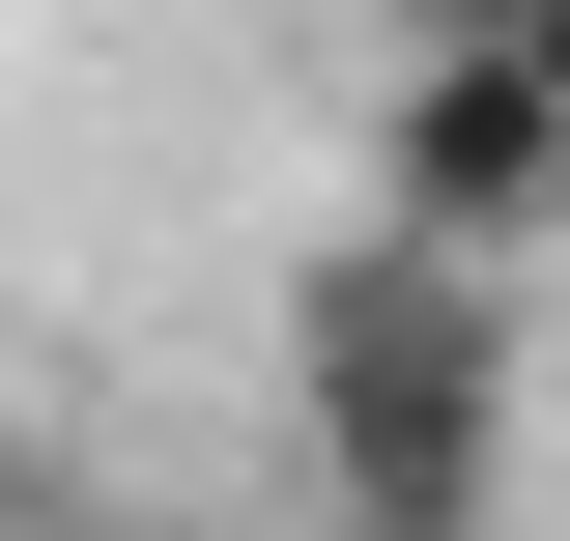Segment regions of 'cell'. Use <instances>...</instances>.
I'll return each mask as SVG.
<instances>
[{
    "label": "cell",
    "mask_w": 570,
    "mask_h": 541,
    "mask_svg": "<svg viewBox=\"0 0 570 541\" xmlns=\"http://www.w3.org/2000/svg\"><path fill=\"white\" fill-rule=\"evenodd\" d=\"M570 0H371V58H542Z\"/></svg>",
    "instance_id": "cell-3"
},
{
    "label": "cell",
    "mask_w": 570,
    "mask_h": 541,
    "mask_svg": "<svg viewBox=\"0 0 570 541\" xmlns=\"http://www.w3.org/2000/svg\"><path fill=\"white\" fill-rule=\"evenodd\" d=\"M542 285L456 257V228H314L285 257V427H314V541H513L542 484Z\"/></svg>",
    "instance_id": "cell-1"
},
{
    "label": "cell",
    "mask_w": 570,
    "mask_h": 541,
    "mask_svg": "<svg viewBox=\"0 0 570 541\" xmlns=\"http://www.w3.org/2000/svg\"><path fill=\"white\" fill-rule=\"evenodd\" d=\"M371 200L542 285V257H570V86H542V58H371Z\"/></svg>",
    "instance_id": "cell-2"
},
{
    "label": "cell",
    "mask_w": 570,
    "mask_h": 541,
    "mask_svg": "<svg viewBox=\"0 0 570 541\" xmlns=\"http://www.w3.org/2000/svg\"><path fill=\"white\" fill-rule=\"evenodd\" d=\"M513 400H542V456H570V314H542V371H513Z\"/></svg>",
    "instance_id": "cell-4"
}]
</instances>
